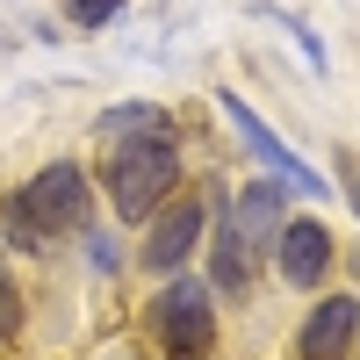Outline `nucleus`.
Segmentation results:
<instances>
[{
	"instance_id": "obj_8",
	"label": "nucleus",
	"mask_w": 360,
	"mask_h": 360,
	"mask_svg": "<svg viewBox=\"0 0 360 360\" xmlns=\"http://www.w3.org/2000/svg\"><path fill=\"white\" fill-rule=\"evenodd\" d=\"M137 130H166V108L159 101H123V108L94 115V137H137Z\"/></svg>"
},
{
	"instance_id": "obj_5",
	"label": "nucleus",
	"mask_w": 360,
	"mask_h": 360,
	"mask_svg": "<svg viewBox=\"0 0 360 360\" xmlns=\"http://www.w3.org/2000/svg\"><path fill=\"white\" fill-rule=\"evenodd\" d=\"M274 281L295 288V295H324V281H332V259H339V238L324 217H281L274 231Z\"/></svg>"
},
{
	"instance_id": "obj_12",
	"label": "nucleus",
	"mask_w": 360,
	"mask_h": 360,
	"mask_svg": "<svg viewBox=\"0 0 360 360\" xmlns=\"http://www.w3.org/2000/svg\"><path fill=\"white\" fill-rule=\"evenodd\" d=\"M353 339H360V332H353Z\"/></svg>"
},
{
	"instance_id": "obj_3",
	"label": "nucleus",
	"mask_w": 360,
	"mask_h": 360,
	"mask_svg": "<svg viewBox=\"0 0 360 360\" xmlns=\"http://www.w3.org/2000/svg\"><path fill=\"white\" fill-rule=\"evenodd\" d=\"M144 324H152L166 360H209L217 353V288L180 266V274H166V288L152 303H144Z\"/></svg>"
},
{
	"instance_id": "obj_2",
	"label": "nucleus",
	"mask_w": 360,
	"mask_h": 360,
	"mask_svg": "<svg viewBox=\"0 0 360 360\" xmlns=\"http://www.w3.org/2000/svg\"><path fill=\"white\" fill-rule=\"evenodd\" d=\"M101 188L115 202L123 224H144L152 209L180 188V144L166 130H137V137H108V159H101Z\"/></svg>"
},
{
	"instance_id": "obj_11",
	"label": "nucleus",
	"mask_w": 360,
	"mask_h": 360,
	"mask_svg": "<svg viewBox=\"0 0 360 360\" xmlns=\"http://www.w3.org/2000/svg\"><path fill=\"white\" fill-rule=\"evenodd\" d=\"M339 180H346V195H353V209H360V159H353V152H339Z\"/></svg>"
},
{
	"instance_id": "obj_9",
	"label": "nucleus",
	"mask_w": 360,
	"mask_h": 360,
	"mask_svg": "<svg viewBox=\"0 0 360 360\" xmlns=\"http://www.w3.org/2000/svg\"><path fill=\"white\" fill-rule=\"evenodd\" d=\"M22 324H29V303H22V281H15L8 252H0V346H15V339H22Z\"/></svg>"
},
{
	"instance_id": "obj_1",
	"label": "nucleus",
	"mask_w": 360,
	"mask_h": 360,
	"mask_svg": "<svg viewBox=\"0 0 360 360\" xmlns=\"http://www.w3.org/2000/svg\"><path fill=\"white\" fill-rule=\"evenodd\" d=\"M86 217H94V195H86V166L79 159H51L22 188L0 195V231H8L15 252H51V238L86 231Z\"/></svg>"
},
{
	"instance_id": "obj_4",
	"label": "nucleus",
	"mask_w": 360,
	"mask_h": 360,
	"mask_svg": "<svg viewBox=\"0 0 360 360\" xmlns=\"http://www.w3.org/2000/svg\"><path fill=\"white\" fill-rule=\"evenodd\" d=\"M224 209V180H209V188H195V195H166L152 217H144V238H137V266L144 274H180V266L195 259V245H202V231H209V217Z\"/></svg>"
},
{
	"instance_id": "obj_10",
	"label": "nucleus",
	"mask_w": 360,
	"mask_h": 360,
	"mask_svg": "<svg viewBox=\"0 0 360 360\" xmlns=\"http://www.w3.org/2000/svg\"><path fill=\"white\" fill-rule=\"evenodd\" d=\"M123 15V0H65V22L72 29H101V22H115Z\"/></svg>"
},
{
	"instance_id": "obj_6",
	"label": "nucleus",
	"mask_w": 360,
	"mask_h": 360,
	"mask_svg": "<svg viewBox=\"0 0 360 360\" xmlns=\"http://www.w3.org/2000/svg\"><path fill=\"white\" fill-rule=\"evenodd\" d=\"M353 332H360V303L324 295V303H310L303 332H295V360H353Z\"/></svg>"
},
{
	"instance_id": "obj_7",
	"label": "nucleus",
	"mask_w": 360,
	"mask_h": 360,
	"mask_svg": "<svg viewBox=\"0 0 360 360\" xmlns=\"http://www.w3.org/2000/svg\"><path fill=\"white\" fill-rule=\"evenodd\" d=\"M224 115H231L238 130H245V144H252V152H259L266 166H274V180H288V188H310V173H303V166H295V159L281 152V137L266 130V123H259V115H252L245 101H238V94H224Z\"/></svg>"
}]
</instances>
